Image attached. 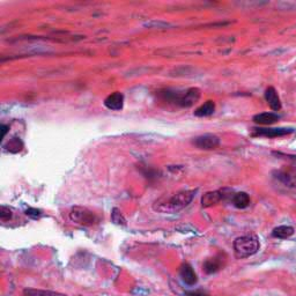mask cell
Segmentation results:
<instances>
[{
    "label": "cell",
    "instance_id": "cell-16",
    "mask_svg": "<svg viewBox=\"0 0 296 296\" xmlns=\"http://www.w3.org/2000/svg\"><path fill=\"white\" fill-rule=\"evenodd\" d=\"M294 228L291 226H279L273 229L272 236L274 239H280V240H286L294 235Z\"/></svg>",
    "mask_w": 296,
    "mask_h": 296
},
{
    "label": "cell",
    "instance_id": "cell-14",
    "mask_svg": "<svg viewBox=\"0 0 296 296\" xmlns=\"http://www.w3.org/2000/svg\"><path fill=\"white\" fill-rule=\"evenodd\" d=\"M22 296H67L63 293L48 291V289L37 288H25L22 292Z\"/></svg>",
    "mask_w": 296,
    "mask_h": 296
},
{
    "label": "cell",
    "instance_id": "cell-7",
    "mask_svg": "<svg viewBox=\"0 0 296 296\" xmlns=\"http://www.w3.org/2000/svg\"><path fill=\"white\" fill-rule=\"evenodd\" d=\"M293 128L279 127V128H265V127H253L251 130V137H264V138H281L292 134Z\"/></svg>",
    "mask_w": 296,
    "mask_h": 296
},
{
    "label": "cell",
    "instance_id": "cell-12",
    "mask_svg": "<svg viewBox=\"0 0 296 296\" xmlns=\"http://www.w3.org/2000/svg\"><path fill=\"white\" fill-rule=\"evenodd\" d=\"M265 99L266 102L269 103L270 108L272 109L273 111H279L281 110V101H280V98L276 93L274 87H269L266 88L265 91Z\"/></svg>",
    "mask_w": 296,
    "mask_h": 296
},
{
    "label": "cell",
    "instance_id": "cell-22",
    "mask_svg": "<svg viewBox=\"0 0 296 296\" xmlns=\"http://www.w3.org/2000/svg\"><path fill=\"white\" fill-rule=\"evenodd\" d=\"M185 296H211L206 291L202 289H196V291H185Z\"/></svg>",
    "mask_w": 296,
    "mask_h": 296
},
{
    "label": "cell",
    "instance_id": "cell-11",
    "mask_svg": "<svg viewBox=\"0 0 296 296\" xmlns=\"http://www.w3.org/2000/svg\"><path fill=\"white\" fill-rule=\"evenodd\" d=\"M104 105L105 108L109 109V110H112V111L122 110L124 105V95L120 92L112 93V94L105 98Z\"/></svg>",
    "mask_w": 296,
    "mask_h": 296
},
{
    "label": "cell",
    "instance_id": "cell-13",
    "mask_svg": "<svg viewBox=\"0 0 296 296\" xmlns=\"http://www.w3.org/2000/svg\"><path fill=\"white\" fill-rule=\"evenodd\" d=\"M279 120L280 116L274 114V112H263V114L255 115L252 118V121L259 125H272Z\"/></svg>",
    "mask_w": 296,
    "mask_h": 296
},
{
    "label": "cell",
    "instance_id": "cell-15",
    "mask_svg": "<svg viewBox=\"0 0 296 296\" xmlns=\"http://www.w3.org/2000/svg\"><path fill=\"white\" fill-rule=\"evenodd\" d=\"M231 202L239 210H244L250 205V197L247 192H237L233 196Z\"/></svg>",
    "mask_w": 296,
    "mask_h": 296
},
{
    "label": "cell",
    "instance_id": "cell-2",
    "mask_svg": "<svg viewBox=\"0 0 296 296\" xmlns=\"http://www.w3.org/2000/svg\"><path fill=\"white\" fill-rule=\"evenodd\" d=\"M160 96L163 101L173 103V104H176L182 108H189L192 107L200 99V89L196 88V87L189 88L185 92H177L167 89V91L161 92Z\"/></svg>",
    "mask_w": 296,
    "mask_h": 296
},
{
    "label": "cell",
    "instance_id": "cell-19",
    "mask_svg": "<svg viewBox=\"0 0 296 296\" xmlns=\"http://www.w3.org/2000/svg\"><path fill=\"white\" fill-rule=\"evenodd\" d=\"M111 221L114 222L115 224L117 226H126L127 222L126 219L124 218V215L122 214V212L120 211V208L114 207L111 211Z\"/></svg>",
    "mask_w": 296,
    "mask_h": 296
},
{
    "label": "cell",
    "instance_id": "cell-20",
    "mask_svg": "<svg viewBox=\"0 0 296 296\" xmlns=\"http://www.w3.org/2000/svg\"><path fill=\"white\" fill-rule=\"evenodd\" d=\"M12 218H13V212L11 208L7 207V206L2 205L1 207H0V220L2 222H7L11 220Z\"/></svg>",
    "mask_w": 296,
    "mask_h": 296
},
{
    "label": "cell",
    "instance_id": "cell-18",
    "mask_svg": "<svg viewBox=\"0 0 296 296\" xmlns=\"http://www.w3.org/2000/svg\"><path fill=\"white\" fill-rule=\"evenodd\" d=\"M24 147H25L24 141H22L20 138H18V137H14V138H12V139H9L7 141V144L5 145V149L12 154L20 153L21 150L24 149Z\"/></svg>",
    "mask_w": 296,
    "mask_h": 296
},
{
    "label": "cell",
    "instance_id": "cell-4",
    "mask_svg": "<svg viewBox=\"0 0 296 296\" xmlns=\"http://www.w3.org/2000/svg\"><path fill=\"white\" fill-rule=\"evenodd\" d=\"M70 220L75 224L83 227H92L99 222V218L94 212L83 206H74L69 213Z\"/></svg>",
    "mask_w": 296,
    "mask_h": 296
},
{
    "label": "cell",
    "instance_id": "cell-6",
    "mask_svg": "<svg viewBox=\"0 0 296 296\" xmlns=\"http://www.w3.org/2000/svg\"><path fill=\"white\" fill-rule=\"evenodd\" d=\"M273 176L288 188H296V166H285L278 170H274Z\"/></svg>",
    "mask_w": 296,
    "mask_h": 296
},
{
    "label": "cell",
    "instance_id": "cell-10",
    "mask_svg": "<svg viewBox=\"0 0 296 296\" xmlns=\"http://www.w3.org/2000/svg\"><path fill=\"white\" fill-rule=\"evenodd\" d=\"M179 276H181L183 282L188 286H195L198 282L197 273L192 269V266L188 263H183L179 268Z\"/></svg>",
    "mask_w": 296,
    "mask_h": 296
},
{
    "label": "cell",
    "instance_id": "cell-1",
    "mask_svg": "<svg viewBox=\"0 0 296 296\" xmlns=\"http://www.w3.org/2000/svg\"><path fill=\"white\" fill-rule=\"evenodd\" d=\"M198 190H182V191L176 192L172 197L168 198H160L159 200L155 201L154 204V210L161 213H176V212L182 211L186 206L191 204L194 200L196 194Z\"/></svg>",
    "mask_w": 296,
    "mask_h": 296
},
{
    "label": "cell",
    "instance_id": "cell-21",
    "mask_svg": "<svg viewBox=\"0 0 296 296\" xmlns=\"http://www.w3.org/2000/svg\"><path fill=\"white\" fill-rule=\"evenodd\" d=\"M25 215L34 219V220H36V219H40L42 217V211L37 210V208H28V210L25 211Z\"/></svg>",
    "mask_w": 296,
    "mask_h": 296
},
{
    "label": "cell",
    "instance_id": "cell-24",
    "mask_svg": "<svg viewBox=\"0 0 296 296\" xmlns=\"http://www.w3.org/2000/svg\"><path fill=\"white\" fill-rule=\"evenodd\" d=\"M8 130H9L8 125H2V138L6 137V134H7Z\"/></svg>",
    "mask_w": 296,
    "mask_h": 296
},
{
    "label": "cell",
    "instance_id": "cell-8",
    "mask_svg": "<svg viewBox=\"0 0 296 296\" xmlns=\"http://www.w3.org/2000/svg\"><path fill=\"white\" fill-rule=\"evenodd\" d=\"M192 144L197 148H199V149L213 150L217 149V148L220 146V138L211 133L202 134V136L196 137L195 139L192 140Z\"/></svg>",
    "mask_w": 296,
    "mask_h": 296
},
{
    "label": "cell",
    "instance_id": "cell-5",
    "mask_svg": "<svg viewBox=\"0 0 296 296\" xmlns=\"http://www.w3.org/2000/svg\"><path fill=\"white\" fill-rule=\"evenodd\" d=\"M233 190L223 188L220 190H215V191L206 192L201 197V207L208 208L213 207V206L220 204L221 201H226L228 199H233Z\"/></svg>",
    "mask_w": 296,
    "mask_h": 296
},
{
    "label": "cell",
    "instance_id": "cell-9",
    "mask_svg": "<svg viewBox=\"0 0 296 296\" xmlns=\"http://www.w3.org/2000/svg\"><path fill=\"white\" fill-rule=\"evenodd\" d=\"M224 265H226V257L223 253H218V255L205 260L202 264V271L206 274H214V273L223 269Z\"/></svg>",
    "mask_w": 296,
    "mask_h": 296
},
{
    "label": "cell",
    "instance_id": "cell-23",
    "mask_svg": "<svg viewBox=\"0 0 296 296\" xmlns=\"http://www.w3.org/2000/svg\"><path fill=\"white\" fill-rule=\"evenodd\" d=\"M273 154H274L275 156H282V157H286V159H291V160L296 161V155H293V154H285L281 152H273Z\"/></svg>",
    "mask_w": 296,
    "mask_h": 296
},
{
    "label": "cell",
    "instance_id": "cell-17",
    "mask_svg": "<svg viewBox=\"0 0 296 296\" xmlns=\"http://www.w3.org/2000/svg\"><path fill=\"white\" fill-rule=\"evenodd\" d=\"M215 111V103L213 101H206L204 104L195 110V116L197 117H208Z\"/></svg>",
    "mask_w": 296,
    "mask_h": 296
},
{
    "label": "cell",
    "instance_id": "cell-3",
    "mask_svg": "<svg viewBox=\"0 0 296 296\" xmlns=\"http://www.w3.org/2000/svg\"><path fill=\"white\" fill-rule=\"evenodd\" d=\"M260 242L256 235H244L237 237L233 243L234 255L237 259L249 258L259 251Z\"/></svg>",
    "mask_w": 296,
    "mask_h": 296
}]
</instances>
